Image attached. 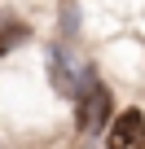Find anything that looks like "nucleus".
<instances>
[{
	"label": "nucleus",
	"mask_w": 145,
	"mask_h": 149,
	"mask_svg": "<svg viewBox=\"0 0 145 149\" xmlns=\"http://www.w3.org/2000/svg\"><path fill=\"white\" fill-rule=\"evenodd\" d=\"M75 118H79V132H101L110 123V88H101L97 79H88L75 92Z\"/></svg>",
	"instance_id": "f257e3e1"
},
{
	"label": "nucleus",
	"mask_w": 145,
	"mask_h": 149,
	"mask_svg": "<svg viewBox=\"0 0 145 149\" xmlns=\"http://www.w3.org/2000/svg\"><path fill=\"white\" fill-rule=\"evenodd\" d=\"M48 79H53V92H62V97H70V101H75V92L92 79V70L75 66L66 48H57V44H53V48H48Z\"/></svg>",
	"instance_id": "f03ea898"
},
{
	"label": "nucleus",
	"mask_w": 145,
	"mask_h": 149,
	"mask_svg": "<svg viewBox=\"0 0 145 149\" xmlns=\"http://www.w3.org/2000/svg\"><path fill=\"white\" fill-rule=\"evenodd\" d=\"M106 127H110L106 132V149H145V114L141 110H123Z\"/></svg>",
	"instance_id": "7ed1b4c3"
},
{
	"label": "nucleus",
	"mask_w": 145,
	"mask_h": 149,
	"mask_svg": "<svg viewBox=\"0 0 145 149\" xmlns=\"http://www.w3.org/2000/svg\"><path fill=\"white\" fill-rule=\"evenodd\" d=\"M13 40H27V26H5V31H0V57H5V48Z\"/></svg>",
	"instance_id": "20e7f679"
}]
</instances>
